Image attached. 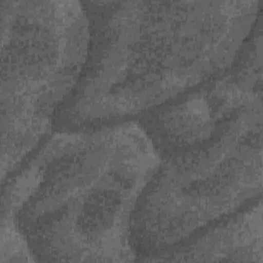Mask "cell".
Masks as SVG:
<instances>
[{
	"label": "cell",
	"instance_id": "7a4b0ae2",
	"mask_svg": "<svg viewBox=\"0 0 263 263\" xmlns=\"http://www.w3.org/2000/svg\"><path fill=\"white\" fill-rule=\"evenodd\" d=\"M159 163L137 119L55 129L1 182V220L34 261H137L134 214Z\"/></svg>",
	"mask_w": 263,
	"mask_h": 263
},
{
	"label": "cell",
	"instance_id": "3957f363",
	"mask_svg": "<svg viewBox=\"0 0 263 263\" xmlns=\"http://www.w3.org/2000/svg\"><path fill=\"white\" fill-rule=\"evenodd\" d=\"M1 10V182L53 132L89 47L79 1H11Z\"/></svg>",
	"mask_w": 263,
	"mask_h": 263
},
{
	"label": "cell",
	"instance_id": "8992f818",
	"mask_svg": "<svg viewBox=\"0 0 263 263\" xmlns=\"http://www.w3.org/2000/svg\"><path fill=\"white\" fill-rule=\"evenodd\" d=\"M1 263L34 261L28 245L14 225L1 220Z\"/></svg>",
	"mask_w": 263,
	"mask_h": 263
},
{
	"label": "cell",
	"instance_id": "6da1fadb",
	"mask_svg": "<svg viewBox=\"0 0 263 263\" xmlns=\"http://www.w3.org/2000/svg\"><path fill=\"white\" fill-rule=\"evenodd\" d=\"M88 57L53 129L137 119L224 72L262 1H82Z\"/></svg>",
	"mask_w": 263,
	"mask_h": 263
},
{
	"label": "cell",
	"instance_id": "277c9868",
	"mask_svg": "<svg viewBox=\"0 0 263 263\" xmlns=\"http://www.w3.org/2000/svg\"><path fill=\"white\" fill-rule=\"evenodd\" d=\"M262 105L205 141L163 155L137 204L132 243L146 261L261 197Z\"/></svg>",
	"mask_w": 263,
	"mask_h": 263
},
{
	"label": "cell",
	"instance_id": "5b68a950",
	"mask_svg": "<svg viewBox=\"0 0 263 263\" xmlns=\"http://www.w3.org/2000/svg\"><path fill=\"white\" fill-rule=\"evenodd\" d=\"M146 261L263 262L261 197Z\"/></svg>",
	"mask_w": 263,
	"mask_h": 263
}]
</instances>
